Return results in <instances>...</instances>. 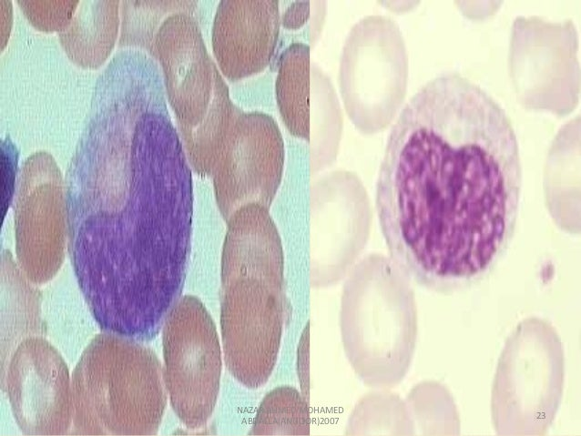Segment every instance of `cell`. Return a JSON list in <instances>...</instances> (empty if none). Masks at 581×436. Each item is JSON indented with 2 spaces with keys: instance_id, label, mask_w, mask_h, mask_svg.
Wrapping results in <instances>:
<instances>
[{
  "instance_id": "obj_1",
  "label": "cell",
  "mask_w": 581,
  "mask_h": 436,
  "mask_svg": "<svg viewBox=\"0 0 581 436\" xmlns=\"http://www.w3.org/2000/svg\"><path fill=\"white\" fill-rule=\"evenodd\" d=\"M521 190L502 106L460 74L434 77L403 108L380 166L376 209L392 260L435 291L476 282L507 248Z\"/></svg>"
},
{
  "instance_id": "obj_2",
  "label": "cell",
  "mask_w": 581,
  "mask_h": 436,
  "mask_svg": "<svg viewBox=\"0 0 581 436\" xmlns=\"http://www.w3.org/2000/svg\"><path fill=\"white\" fill-rule=\"evenodd\" d=\"M65 200L71 264L96 322L153 340L180 299L192 232L189 161L168 112L84 129Z\"/></svg>"
},
{
  "instance_id": "obj_3",
  "label": "cell",
  "mask_w": 581,
  "mask_h": 436,
  "mask_svg": "<svg viewBox=\"0 0 581 436\" xmlns=\"http://www.w3.org/2000/svg\"><path fill=\"white\" fill-rule=\"evenodd\" d=\"M220 328L231 375L257 389L276 365L286 313L284 255L269 208L249 204L227 220Z\"/></svg>"
},
{
  "instance_id": "obj_4",
  "label": "cell",
  "mask_w": 581,
  "mask_h": 436,
  "mask_svg": "<svg viewBox=\"0 0 581 436\" xmlns=\"http://www.w3.org/2000/svg\"><path fill=\"white\" fill-rule=\"evenodd\" d=\"M164 370L149 348L112 333L96 336L72 376L79 434L154 435L167 404Z\"/></svg>"
},
{
  "instance_id": "obj_5",
  "label": "cell",
  "mask_w": 581,
  "mask_h": 436,
  "mask_svg": "<svg viewBox=\"0 0 581 436\" xmlns=\"http://www.w3.org/2000/svg\"><path fill=\"white\" fill-rule=\"evenodd\" d=\"M565 355L560 337L545 319H523L505 340L491 393L496 434L545 435L564 390Z\"/></svg>"
},
{
  "instance_id": "obj_6",
  "label": "cell",
  "mask_w": 581,
  "mask_h": 436,
  "mask_svg": "<svg viewBox=\"0 0 581 436\" xmlns=\"http://www.w3.org/2000/svg\"><path fill=\"white\" fill-rule=\"evenodd\" d=\"M364 269L358 364L367 382L391 387L405 375L414 350L413 293L408 277L392 259L373 257Z\"/></svg>"
},
{
  "instance_id": "obj_7",
  "label": "cell",
  "mask_w": 581,
  "mask_h": 436,
  "mask_svg": "<svg viewBox=\"0 0 581 436\" xmlns=\"http://www.w3.org/2000/svg\"><path fill=\"white\" fill-rule=\"evenodd\" d=\"M408 61L398 25L373 15L360 21L345 43L341 89L350 116L369 132L386 127L406 90Z\"/></svg>"
},
{
  "instance_id": "obj_8",
  "label": "cell",
  "mask_w": 581,
  "mask_h": 436,
  "mask_svg": "<svg viewBox=\"0 0 581 436\" xmlns=\"http://www.w3.org/2000/svg\"><path fill=\"white\" fill-rule=\"evenodd\" d=\"M162 343L171 406L185 426L200 428L217 402L222 359L216 326L199 300L178 301L162 326Z\"/></svg>"
},
{
  "instance_id": "obj_9",
  "label": "cell",
  "mask_w": 581,
  "mask_h": 436,
  "mask_svg": "<svg viewBox=\"0 0 581 436\" xmlns=\"http://www.w3.org/2000/svg\"><path fill=\"white\" fill-rule=\"evenodd\" d=\"M576 35L571 21L517 17L510 47V71L526 107L565 115L578 97Z\"/></svg>"
},
{
  "instance_id": "obj_10",
  "label": "cell",
  "mask_w": 581,
  "mask_h": 436,
  "mask_svg": "<svg viewBox=\"0 0 581 436\" xmlns=\"http://www.w3.org/2000/svg\"><path fill=\"white\" fill-rule=\"evenodd\" d=\"M284 162V142L275 119L261 111H243L212 170L215 197L224 219L249 204L270 208Z\"/></svg>"
},
{
  "instance_id": "obj_11",
  "label": "cell",
  "mask_w": 581,
  "mask_h": 436,
  "mask_svg": "<svg viewBox=\"0 0 581 436\" xmlns=\"http://www.w3.org/2000/svg\"><path fill=\"white\" fill-rule=\"evenodd\" d=\"M5 380L14 416L25 434L66 433L72 419L68 370L46 340H23L11 358Z\"/></svg>"
},
{
  "instance_id": "obj_12",
  "label": "cell",
  "mask_w": 581,
  "mask_h": 436,
  "mask_svg": "<svg viewBox=\"0 0 581 436\" xmlns=\"http://www.w3.org/2000/svg\"><path fill=\"white\" fill-rule=\"evenodd\" d=\"M150 52L159 62L169 103L189 134L206 118L219 70L209 56L197 21L186 12L164 19Z\"/></svg>"
},
{
  "instance_id": "obj_13",
  "label": "cell",
  "mask_w": 581,
  "mask_h": 436,
  "mask_svg": "<svg viewBox=\"0 0 581 436\" xmlns=\"http://www.w3.org/2000/svg\"><path fill=\"white\" fill-rule=\"evenodd\" d=\"M280 26L278 1H219L211 46L224 78L237 82L263 71L275 52Z\"/></svg>"
},
{
  "instance_id": "obj_14",
  "label": "cell",
  "mask_w": 581,
  "mask_h": 436,
  "mask_svg": "<svg viewBox=\"0 0 581 436\" xmlns=\"http://www.w3.org/2000/svg\"><path fill=\"white\" fill-rule=\"evenodd\" d=\"M280 117L289 132L310 141L311 62L310 46L290 44L281 53L275 81Z\"/></svg>"
},
{
  "instance_id": "obj_15",
  "label": "cell",
  "mask_w": 581,
  "mask_h": 436,
  "mask_svg": "<svg viewBox=\"0 0 581 436\" xmlns=\"http://www.w3.org/2000/svg\"><path fill=\"white\" fill-rule=\"evenodd\" d=\"M309 413L300 393L291 387H280L262 401L251 434H306Z\"/></svg>"
},
{
  "instance_id": "obj_16",
  "label": "cell",
  "mask_w": 581,
  "mask_h": 436,
  "mask_svg": "<svg viewBox=\"0 0 581 436\" xmlns=\"http://www.w3.org/2000/svg\"><path fill=\"white\" fill-rule=\"evenodd\" d=\"M311 15L310 2H293L280 15V25L286 29L301 28Z\"/></svg>"
}]
</instances>
